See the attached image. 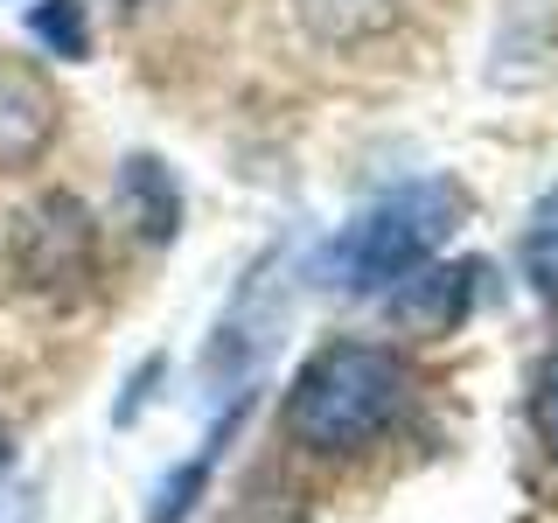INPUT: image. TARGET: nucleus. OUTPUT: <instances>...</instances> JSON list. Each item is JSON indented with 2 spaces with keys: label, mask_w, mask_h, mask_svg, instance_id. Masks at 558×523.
Wrapping results in <instances>:
<instances>
[{
  "label": "nucleus",
  "mask_w": 558,
  "mask_h": 523,
  "mask_svg": "<svg viewBox=\"0 0 558 523\" xmlns=\"http://www.w3.org/2000/svg\"><path fill=\"white\" fill-rule=\"evenodd\" d=\"M468 279H475V266H453V272H426V266H418L412 279L391 287V307L412 314V321H440V314L453 321L461 301H468Z\"/></svg>",
  "instance_id": "39448f33"
},
{
  "label": "nucleus",
  "mask_w": 558,
  "mask_h": 523,
  "mask_svg": "<svg viewBox=\"0 0 558 523\" xmlns=\"http://www.w3.org/2000/svg\"><path fill=\"white\" fill-rule=\"evenodd\" d=\"M314 35H336V42H356V35H377L398 22V0H301Z\"/></svg>",
  "instance_id": "6e6552de"
},
{
  "label": "nucleus",
  "mask_w": 558,
  "mask_h": 523,
  "mask_svg": "<svg viewBox=\"0 0 558 523\" xmlns=\"http://www.w3.org/2000/svg\"><path fill=\"white\" fill-rule=\"evenodd\" d=\"M8 467H14V447H8V433H0V482H8Z\"/></svg>",
  "instance_id": "9b49d317"
},
{
  "label": "nucleus",
  "mask_w": 558,
  "mask_h": 523,
  "mask_svg": "<svg viewBox=\"0 0 558 523\" xmlns=\"http://www.w3.org/2000/svg\"><path fill=\"white\" fill-rule=\"evenodd\" d=\"M57 133V98L28 63L0 49V168H28Z\"/></svg>",
  "instance_id": "7ed1b4c3"
},
{
  "label": "nucleus",
  "mask_w": 558,
  "mask_h": 523,
  "mask_svg": "<svg viewBox=\"0 0 558 523\" xmlns=\"http://www.w3.org/2000/svg\"><path fill=\"white\" fill-rule=\"evenodd\" d=\"M523 279L558 307V188L531 209V223H523Z\"/></svg>",
  "instance_id": "1a4fd4ad"
},
{
  "label": "nucleus",
  "mask_w": 558,
  "mask_h": 523,
  "mask_svg": "<svg viewBox=\"0 0 558 523\" xmlns=\"http://www.w3.org/2000/svg\"><path fill=\"white\" fill-rule=\"evenodd\" d=\"M405 391L412 377L384 342H328L287 391V433L314 453H363L405 412Z\"/></svg>",
  "instance_id": "f03ea898"
},
{
  "label": "nucleus",
  "mask_w": 558,
  "mask_h": 523,
  "mask_svg": "<svg viewBox=\"0 0 558 523\" xmlns=\"http://www.w3.org/2000/svg\"><path fill=\"white\" fill-rule=\"evenodd\" d=\"M231 433H238V412L223 418L217 433H209V447L196 453V461H182V467L161 482V496H154V516H147V523H182L189 510H196V496H203V482H209V467H217V453H223V440H231Z\"/></svg>",
  "instance_id": "0eeeda50"
},
{
  "label": "nucleus",
  "mask_w": 558,
  "mask_h": 523,
  "mask_svg": "<svg viewBox=\"0 0 558 523\" xmlns=\"http://www.w3.org/2000/svg\"><path fill=\"white\" fill-rule=\"evenodd\" d=\"M531 426H537V440L558 453V349L537 363V377H531Z\"/></svg>",
  "instance_id": "9d476101"
},
{
  "label": "nucleus",
  "mask_w": 558,
  "mask_h": 523,
  "mask_svg": "<svg viewBox=\"0 0 558 523\" xmlns=\"http://www.w3.org/2000/svg\"><path fill=\"white\" fill-rule=\"evenodd\" d=\"M28 35L49 49V57H63V63L92 57V14H84V0H35V8H28Z\"/></svg>",
  "instance_id": "423d86ee"
},
{
  "label": "nucleus",
  "mask_w": 558,
  "mask_h": 523,
  "mask_svg": "<svg viewBox=\"0 0 558 523\" xmlns=\"http://www.w3.org/2000/svg\"><path fill=\"white\" fill-rule=\"evenodd\" d=\"M119 196H126L133 223H140V238H154V244H168V238H174V223H182V188L168 182V168H161V161L133 154L126 174H119Z\"/></svg>",
  "instance_id": "20e7f679"
},
{
  "label": "nucleus",
  "mask_w": 558,
  "mask_h": 523,
  "mask_svg": "<svg viewBox=\"0 0 558 523\" xmlns=\"http://www.w3.org/2000/svg\"><path fill=\"white\" fill-rule=\"evenodd\" d=\"M453 223H461V188H453V182H440V174H426V182H398L391 196H377L342 238L322 244L314 279L336 287V293H349V301L391 293L398 279H412L418 266H433V252L453 238Z\"/></svg>",
  "instance_id": "f257e3e1"
}]
</instances>
